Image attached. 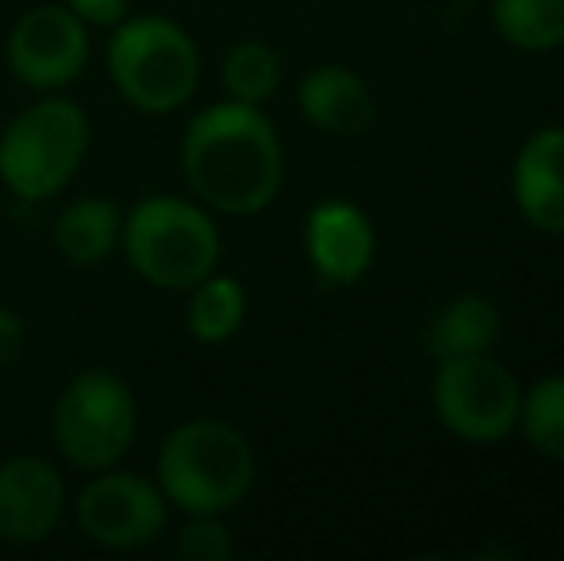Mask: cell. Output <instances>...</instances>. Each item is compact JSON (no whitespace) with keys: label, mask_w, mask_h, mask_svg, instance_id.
<instances>
[{"label":"cell","mask_w":564,"mask_h":561,"mask_svg":"<svg viewBox=\"0 0 564 561\" xmlns=\"http://www.w3.org/2000/svg\"><path fill=\"white\" fill-rule=\"evenodd\" d=\"M177 554L185 561H227L235 554V539L219 516H188L177 531Z\"/></svg>","instance_id":"obj_20"},{"label":"cell","mask_w":564,"mask_h":561,"mask_svg":"<svg viewBox=\"0 0 564 561\" xmlns=\"http://www.w3.org/2000/svg\"><path fill=\"white\" fill-rule=\"evenodd\" d=\"M304 250L323 284H354L369 273L377 255V231L369 216L349 201H323L307 212Z\"/></svg>","instance_id":"obj_11"},{"label":"cell","mask_w":564,"mask_h":561,"mask_svg":"<svg viewBox=\"0 0 564 561\" xmlns=\"http://www.w3.org/2000/svg\"><path fill=\"white\" fill-rule=\"evenodd\" d=\"M77 527L85 539L108 550H142L170 524V500L158 481H147L127 470H100L82 488L74 504Z\"/></svg>","instance_id":"obj_8"},{"label":"cell","mask_w":564,"mask_h":561,"mask_svg":"<svg viewBox=\"0 0 564 561\" xmlns=\"http://www.w3.org/2000/svg\"><path fill=\"white\" fill-rule=\"evenodd\" d=\"M66 8L85 28H116V23L127 20L131 0H66Z\"/></svg>","instance_id":"obj_21"},{"label":"cell","mask_w":564,"mask_h":561,"mask_svg":"<svg viewBox=\"0 0 564 561\" xmlns=\"http://www.w3.org/2000/svg\"><path fill=\"white\" fill-rule=\"evenodd\" d=\"M119 250L147 284L165 292H188L219 270L224 235L216 219L181 196H142L123 216Z\"/></svg>","instance_id":"obj_3"},{"label":"cell","mask_w":564,"mask_h":561,"mask_svg":"<svg viewBox=\"0 0 564 561\" xmlns=\"http://www.w3.org/2000/svg\"><path fill=\"white\" fill-rule=\"evenodd\" d=\"M23 338H28V327H23V320L12 312V308L0 304V369L12 366V362L20 358Z\"/></svg>","instance_id":"obj_22"},{"label":"cell","mask_w":564,"mask_h":561,"mask_svg":"<svg viewBox=\"0 0 564 561\" xmlns=\"http://www.w3.org/2000/svg\"><path fill=\"white\" fill-rule=\"evenodd\" d=\"M491 23L519 51L542 54L564 46V0H491Z\"/></svg>","instance_id":"obj_17"},{"label":"cell","mask_w":564,"mask_h":561,"mask_svg":"<svg viewBox=\"0 0 564 561\" xmlns=\"http://www.w3.org/2000/svg\"><path fill=\"white\" fill-rule=\"evenodd\" d=\"M296 100L304 120L315 131L335 139L365 136L377 120V100H372L369 85L338 62H327V66H315L312 74H304Z\"/></svg>","instance_id":"obj_13"},{"label":"cell","mask_w":564,"mask_h":561,"mask_svg":"<svg viewBox=\"0 0 564 561\" xmlns=\"http://www.w3.org/2000/svg\"><path fill=\"white\" fill-rule=\"evenodd\" d=\"M66 516V481L54 462L15 454L0 462V539L15 547L46 542Z\"/></svg>","instance_id":"obj_10"},{"label":"cell","mask_w":564,"mask_h":561,"mask_svg":"<svg viewBox=\"0 0 564 561\" xmlns=\"http://www.w3.org/2000/svg\"><path fill=\"white\" fill-rule=\"evenodd\" d=\"M8 66L35 93L66 89L89 66V28L66 4L28 8L8 35Z\"/></svg>","instance_id":"obj_9"},{"label":"cell","mask_w":564,"mask_h":561,"mask_svg":"<svg viewBox=\"0 0 564 561\" xmlns=\"http://www.w3.org/2000/svg\"><path fill=\"white\" fill-rule=\"evenodd\" d=\"M519 427L538 454L564 462V374H550L522 397Z\"/></svg>","instance_id":"obj_19"},{"label":"cell","mask_w":564,"mask_h":561,"mask_svg":"<svg viewBox=\"0 0 564 561\" xmlns=\"http://www.w3.org/2000/svg\"><path fill=\"white\" fill-rule=\"evenodd\" d=\"M224 89L227 100L261 108L281 89V54L261 39H242L224 54Z\"/></svg>","instance_id":"obj_18"},{"label":"cell","mask_w":564,"mask_h":561,"mask_svg":"<svg viewBox=\"0 0 564 561\" xmlns=\"http://www.w3.org/2000/svg\"><path fill=\"white\" fill-rule=\"evenodd\" d=\"M139 431V404L131 385L112 369H82L62 389L51 416L54 450L82 473L112 470L127 457Z\"/></svg>","instance_id":"obj_6"},{"label":"cell","mask_w":564,"mask_h":561,"mask_svg":"<svg viewBox=\"0 0 564 561\" xmlns=\"http://www.w3.org/2000/svg\"><path fill=\"white\" fill-rule=\"evenodd\" d=\"M246 320V289L238 278L208 273L200 284L188 289V335L204 346H219L238 335Z\"/></svg>","instance_id":"obj_16"},{"label":"cell","mask_w":564,"mask_h":561,"mask_svg":"<svg viewBox=\"0 0 564 561\" xmlns=\"http://www.w3.org/2000/svg\"><path fill=\"white\" fill-rule=\"evenodd\" d=\"M123 212L108 196H82L54 224V250L69 266H100L119 250Z\"/></svg>","instance_id":"obj_15"},{"label":"cell","mask_w":564,"mask_h":561,"mask_svg":"<svg viewBox=\"0 0 564 561\" xmlns=\"http://www.w3.org/2000/svg\"><path fill=\"white\" fill-rule=\"evenodd\" d=\"M93 128L82 105L43 97L0 131V181L20 201H51L77 177Z\"/></svg>","instance_id":"obj_5"},{"label":"cell","mask_w":564,"mask_h":561,"mask_svg":"<svg viewBox=\"0 0 564 561\" xmlns=\"http://www.w3.org/2000/svg\"><path fill=\"white\" fill-rule=\"evenodd\" d=\"M503 315L480 292H465L442 304L426 323V350L438 362L460 358V354H488L499 343Z\"/></svg>","instance_id":"obj_14"},{"label":"cell","mask_w":564,"mask_h":561,"mask_svg":"<svg viewBox=\"0 0 564 561\" xmlns=\"http://www.w3.org/2000/svg\"><path fill=\"white\" fill-rule=\"evenodd\" d=\"M105 62L119 97L147 116L181 112L200 85V51L193 35L165 15H127L116 23Z\"/></svg>","instance_id":"obj_4"},{"label":"cell","mask_w":564,"mask_h":561,"mask_svg":"<svg viewBox=\"0 0 564 561\" xmlns=\"http://www.w3.org/2000/svg\"><path fill=\"white\" fill-rule=\"evenodd\" d=\"M511 196L522 219L545 235H564V128L534 131L511 170Z\"/></svg>","instance_id":"obj_12"},{"label":"cell","mask_w":564,"mask_h":561,"mask_svg":"<svg viewBox=\"0 0 564 561\" xmlns=\"http://www.w3.org/2000/svg\"><path fill=\"white\" fill-rule=\"evenodd\" d=\"M522 389L514 374L491 354H460L438 362L434 412L457 439L491 446L519 427Z\"/></svg>","instance_id":"obj_7"},{"label":"cell","mask_w":564,"mask_h":561,"mask_svg":"<svg viewBox=\"0 0 564 561\" xmlns=\"http://www.w3.org/2000/svg\"><path fill=\"white\" fill-rule=\"evenodd\" d=\"M258 477V457L238 427L188 420L165 434L158 450V488L185 516H227L246 500Z\"/></svg>","instance_id":"obj_2"},{"label":"cell","mask_w":564,"mask_h":561,"mask_svg":"<svg viewBox=\"0 0 564 561\" xmlns=\"http://www.w3.org/2000/svg\"><path fill=\"white\" fill-rule=\"evenodd\" d=\"M181 173L204 208L258 216L284 185V147L265 112L224 100L193 116L181 139Z\"/></svg>","instance_id":"obj_1"}]
</instances>
